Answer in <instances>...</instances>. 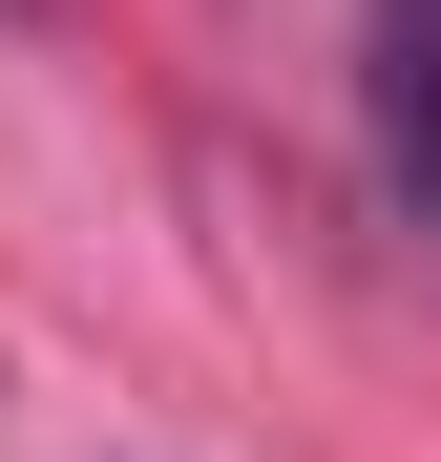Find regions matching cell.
Returning <instances> with one entry per match:
<instances>
[{
	"label": "cell",
	"instance_id": "1",
	"mask_svg": "<svg viewBox=\"0 0 441 462\" xmlns=\"http://www.w3.org/2000/svg\"><path fill=\"white\" fill-rule=\"evenodd\" d=\"M400 42H441V0H400Z\"/></svg>",
	"mask_w": 441,
	"mask_h": 462
},
{
	"label": "cell",
	"instance_id": "2",
	"mask_svg": "<svg viewBox=\"0 0 441 462\" xmlns=\"http://www.w3.org/2000/svg\"><path fill=\"white\" fill-rule=\"evenodd\" d=\"M0 22H42V0H0Z\"/></svg>",
	"mask_w": 441,
	"mask_h": 462
}]
</instances>
